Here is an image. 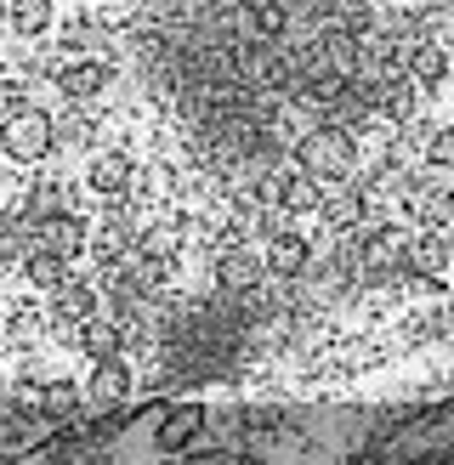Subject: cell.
I'll list each match as a JSON object with an SVG mask.
<instances>
[{
  "label": "cell",
  "mask_w": 454,
  "mask_h": 465,
  "mask_svg": "<svg viewBox=\"0 0 454 465\" xmlns=\"http://www.w3.org/2000/svg\"><path fill=\"white\" fill-rule=\"evenodd\" d=\"M52 148H57V125H52L45 108L23 103L17 114L0 120V159H12V165H40Z\"/></svg>",
  "instance_id": "cell-1"
},
{
  "label": "cell",
  "mask_w": 454,
  "mask_h": 465,
  "mask_svg": "<svg viewBox=\"0 0 454 465\" xmlns=\"http://www.w3.org/2000/svg\"><path fill=\"white\" fill-rule=\"evenodd\" d=\"M0 375H6V369H0Z\"/></svg>",
  "instance_id": "cell-2"
}]
</instances>
